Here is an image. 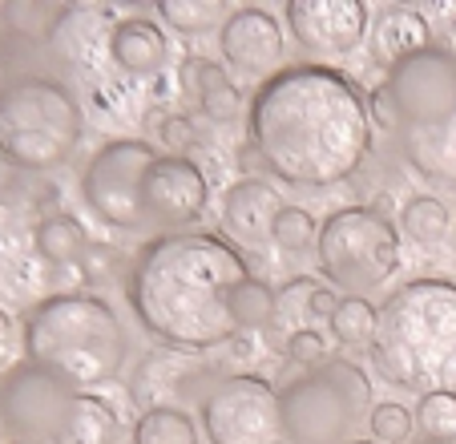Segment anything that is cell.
<instances>
[{"mask_svg":"<svg viewBox=\"0 0 456 444\" xmlns=\"http://www.w3.org/2000/svg\"><path fill=\"white\" fill-rule=\"evenodd\" d=\"M400 226L376 206H344L328 214L315 239V267L323 279L339 291H363L384 287L400 271Z\"/></svg>","mask_w":456,"mask_h":444,"instance_id":"30bf717a","label":"cell"},{"mask_svg":"<svg viewBox=\"0 0 456 444\" xmlns=\"http://www.w3.org/2000/svg\"><path fill=\"white\" fill-rule=\"evenodd\" d=\"M77 388L20 359L0 376V436L9 444H57Z\"/></svg>","mask_w":456,"mask_h":444,"instance_id":"7c38bea8","label":"cell"},{"mask_svg":"<svg viewBox=\"0 0 456 444\" xmlns=\"http://www.w3.org/2000/svg\"><path fill=\"white\" fill-rule=\"evenodd\" d=\"M126 303L162 348L215 351L275 324V291L223 234L182 231L129 259Z\"/></svg>","mask_w":456,"mask_h":444,"instance_id":"6da1fadb","label":"cell"},{"mask_svg":"<svg viewBox=\"0 0 456 444\" xmlns=\"http://www.w3.org/2000/svg\"><path fill=\"white\" fill-rule=\"evenodd\" d=\"M182 89H186L190 102H199V113L215 126H231L242 113V89L226 78V69L215 65L210 57H186L178 69Z\"/></svg>","mask_w":456,"mask_h":444,"instance_id":"d6986e66","label":"cell"},{"mask_svg":"<svg viewBox=\"0 0 456 444\" xmlns=\"http://www.w3.org/2000/svg\"><path fill=\"white\" fill-rule=\"evenodd\" d=\"M86 137V113L65 81L28 73L0 86V158L25 174L69 166Z\"/></svg>","mask_w":456,"mask_h":444,"instance_id":"52a82bcc","label":"cell"},{"mask_svg":"<svg viewBox=\"0 0 456 444\" xmlns=\"http://www.w3.org/2000/svg\"><path fill=\"white\" fill-rule=\"evenodd\" d=\"M25 348L17 335V324H12V316L4 308H0V376H9L12 367H17V351Z\"/></svg>","mask_w":456,"mask_h":444,"instance_id":"d6a6232c","label":"cell"},{"mask_svg":"<svg viewBox=\"0 0 456 444\" xmlns=\"http://www.w3.org/2000/svg\"><path fill=\"white\" fill-rule=\"evenodd\" d=\"M283 198L271 182L263 178H239L223 194V239H231L234 247H267L271 226H275Z\"/></svg>","mask_w":456,"mask_h":444,"instance_id":"2e32d148","label":"cell"},{"mask_svg":"<svg viewBox=\"0 0 456 444\" xmlns=\"http://www.w3.org/2000/svg\"><path fill=\"white\" fill-rule=\"evenodd\" d=\"M336 308H339V295H336V291L315 287V295H311V308H307V319H328V324H331Z\"/></svg>","mask_w":456,"mask_h":444,"instance_id":"836d02e7","label":"cell"},{"mask_svg":"<svg viewBox=\"0 0 456 444\" xmlns=\"http://www.w3.org/2000/svg\"><path fill=\"white\" fill-rule=\"evenodd\" d=\"M448 226H452L448 206L440 202V198H432V194L408 198L404 210H400V234H404V239H412L416 247H436V243H444L448 239Z\"/></svg>","mask_w":456,"mask_h":444,"instance_id":"7402d4cb","label":"cell"},{"mask_svg":"<svg viewBox=\"0 0 456 444\" xmlns=\"http://www.w3.org/2000/svg\"><path fill=\"white\" fill-rule=\"evenodd\" d=\"M368 41H371V61H376V65L396 69V65H404L408 57H416V53L432 49V29L416 9L387 4V9H379L376 17H371Z\"/></svg>","mask_w":456,"mask_h":444,"instance_id":"ac0fdd59","label":"cell"},{"mask_svg":"<svg viewBox=\"0 0 456 444\" xmlns=\"http://www.w3.org/2000/svg\"><path fill=\"white\" fill-rule=\"evenodd\" d=\"M283 359L291 367H319V364H328L331 359V348H328V340L315 332V327H295L291 335H287V343H283Z\"/></svg>","mask_w":456,"mask_h":444,"instance_id":"f1b7e54d","label":"cell"},{"mask_svg":"<svg viewBox=\"0 0 456 444\" xmlns=\"http://www.w3.org/2000/svg\"><path fill=\"white\" fill-rule=\"evenodd\" d=\"M158 142H162V154L186 158L194 150V121L182 118V113H162L158 121Z\"/></svg>","mask_w":456,"mask_h":444,"instance_id":"1f68e13d","label":"cell"},{"mask_svg":"<svg viewBox=\"0 0 456 444\" xmlns=\"http://www.w3.org/2000/svg\"><path fill=\"white\" fill-rule=\"evenodd\" d=\"M376 327H379V308H371L363 295H347L339 300L336 316H331V340L347 351H371V340H376Z\"/></svg>","mask_w":456,"mask_h":444,"instance_id":"603a6c76","label":"cell"},{"mask_svg":"<svg viewBox=\"0 0 456 444\" xmlns=\"http://www.w3.org/2000/svg\"><path fill=\"white\" fill-rule=\"evenodd\" d=\"M134 444H199V428L182 408H150L134 424Z\"/></svg>","mask_w":456,"mask_h":444,"instance_id":"d4e9b609","label":"cell"},{"mask_svg":"<svg viewBox=\"0 0 456 444\" xmlns=\"http://www.w3.org/2000/svg\"><path fill=\"white\" fill-rule=\"evenodd\" d=\"M368 110L408 170L436 186H456V49L432 45L387 69Z\"/></svg>","mask_w":456,"mask_h":444,"instance_id":"277c9868","label":"cell"},{"mask_svg":"<svg viewBox=\"0 0 456 444\" xmlns=\"http://www.w3.org/2000/svg\"><path fill=\"white\" fill-rule=\"evenodd\" d=\"M319 239V222L311 218V210H303V206H283L275 218V226H271V243H275L283 255H303L307 247H315Z\"/></svg>","mask_w":456,"mask_h":444,"instance_id":"4316f807","label":"cell"},{"mask_svg":"<svg viewBox=\"0 0 456 444\" xmlns=\"http://www.w3.org/2000/svg\"><path fill=\"white\" fill-rule=\"evenodd\" d=\"M61 12H65V9H45V4H9V9H4V21H9L12 33L53 37V29H57Z\"/></svg>","mask_w":456,"mask_h":444,"instance_id":"4dcf8cb0","label":"cell"},{"mask_svg":"<svg viewBox=\"0 0 456 444\" xmlns=\"http://www.w3.org/2000/svg\"><path fill=\"white\" fill-rule=\"evenodd\" d=\"M57 206V186L0 158V303L33 308L57 295L61 275L41 259L37 234Z\"/></svg>","mask_w":456,"mask_h":444,"instance_id":"ba28073f","label":"cell"},{"mask_svg":"<svg viewBox=\"0 0 456 444\" xmlns=\"http://www.w3.org/2000/svg\"><path fill=\"white\" fill-rule=\"evenodd\" d=\"M81 198L110 231L154 243L207 214L210 182L190 158L162 154L142 137H113L81 170Z\"/></svg>","mask_w":456,"mask_h":444,"instance_id":"3957f363","label":"cell"},{"mask_svg":"<svg viewBox=\"0 0 456 444\" xmlns=\"http://www.w3.org/2000/svg\"><path fill=\"white\" fill-rule=\"evenodd\" d=\"M210 444H287L279 388L258 372H234L215 380L199 404Z\"/></svg>","mask_w":456,"mask_h":444,"instance_id":"8fae6325","label":"cell"},{"mask_svg":"<svg viewBox=\"0 0 456 444\" xmlns=\"http://www.w3.org/2000/svg\"><path fill=\"white\" fill-rule=\"evenodd\" d=\"M37 247H41V259L57 275H77V271H86V255L94 251V243H89L86 226L69 210H53L41 222Z\"/></svg>","mask_w":456,"mask_h":444,"instance_id":"ffe728a7","label":"cell"},{"mask_svg":"<svg viewBox=\"0 0 456 444\" xmlns=\"http://www.w3.org/2000/svg\"><path fill=\"white\" fill-rule=\"evenodd\" d=\"M371 367L408 392H456V283L408 279L379 308Z\"/></svg>","mask_w":456,"mask_h":444,"instance_id":"5b68a950","label":"cell"},{"mask_svg":"<svg viewBox=\"0 0 456 444\" xmlns=\"http://www.w3.org/2000/svg\"><path fill=\"white\" fill-rule=\"evenodd\" d=\"M250 150L279 182L328 190L347 182L371 150V110L355 78L323 61L283 65L247 105Z\"/></svg>","mask_w":456,"mask_h":444,"instance_id":"7a4b0ae2","label":"cell"},{"mask_svg":"<svg viewBox=\"0 0 456 444\" xmlns=\"http://www.w3.org/2000/svg\"><path fill=\"white\" fill-rule=\"evenodd\" d=\"M315 287H319V283L307 279V275L283 283V287L275 291V324H299V319H307V308H311Z\"/></svg>","mask_w":456,"mask_h":444,"instance_id":"f546056e","label":"cell"},{"mask_svg":"<svg viewBox=\"0 0 456 444\" xmlns=\"http://www.w3.org/2000/svg\"><path fill=\"white\" fill-rule=\"evenodd\" d=\"M110 61L121 78L150 81L170 61V41L150 17H118L110 29Z\"/></svg>","mask_w":456,"mask_h":444,"instance_id":"e0dca14e","label":"cell"},{"mask_svg":"<svg viewBox=\"0 0 456 444\" xmlns=\"http://www.w3.org/2000/svg\"><path fill=\"white\" fill-rule=\"evenodd\" d=\"M25 359L77 392L102 388L121 376L129 359V332L97 291H57L33 303L20 319Z\"/></svg>","mask_w":456,"mask_h":444,"instance_id":"8992f818","label":"cell"},{"mask_svg":"<svg viewBox=\"0 0 456 444\" xmlns=\"http://www.w3.org/2000/svg\"><path fill=\"white\" fill-rule=\"evenodd\" d=\"M121 440V416L105 396L97 392H77L73 408L65 416L57 444H118Z\"/></svg>","mask_w":456,"mask_h":444,"instance_id":"44dd1931","label":"cell"},{"mask_svg":"<svg viewBox=\"0 0 456 444\" xmlns=\"http://www.w3.org/2000/svg\"><path fill=\"white\" fill-rule=\"evenodd\" d=\"M352 444H376V440H352Z\"/></svg>","mask_w":456,"mask_h":444,"instance_id":"e575fe53","label":"cell"},{"mask_svg":"<svg viewBox=\"0 0 456 444\" xmlns=\"http://www.w3.org/2000/svg\"><path fill=\"white\" fill-rule=\"evenodd\" d=\"M218 49H223L226 65H234L247 78H275L283 69V29L271 17L267 9H255V4H242L231 9V17L218 29Z\"/></svg>","mask_w":456,"mask_h":444,"instance_id":"9a60e30c","label":"cell"},{"mask_svg":"<svg viewBox=\"0 0 456 444\" xmlns=\"http://www.w3.org/2000/svg\"><path fill=\"white\" fill-rule=\"evenodd\" d=\"M287 29L311 57H347L368 41L363 0H287Z\"/></svg>","mask_w":456,"mask_h":444,"instance_id":"4fadbf2b","label":"cell"},{"mask_svg":"<svg viewBox=\"0 0 456 444\" xmlns=\"http://www.w3.org/2000/svg\"><path fill=\"white\" fill-rule=\"evenodd\" d=\"M368 432L376 444H408L416 432V416L404 408V404L387 400V404H376L368 416Z\"/></svg>","mask_w":456,"mask_h":444,"instance_id":"83f0119b","label":"cell"},{"mask_svg":"<svg viewBox=\"0 0 456 444\" xmlns=\"http://www.w3.org/2000/svg\"><path fill=\"white\" fill-rule=\"evenodd\" d=\"M412 416L424 444H456V392H420Z\"/></svg>","mask_w":456,"mask_h":444,"instance_id":"484cf974","label":"cell"},{"mask_svg":"<svg viewBox=\"0 0 456 444\" xmlns=\"http://www.w3.org/2000/svg\"><path fill=\"white\" fill-rule=\"evenodd\" d=\"M279 404L287 444H352L376 408L368 372L347 356L291 372V380L279 388Z\"/></svg>","mask_w":456,"mask_h":444,"instance_id":"9c48e42d","label":"cell"},{"mask_svg":"<svg viewBox=\"0 0 456 444\" xmlns=\"http://www.w3.org/2000/svg\"><path fill=\"white\" fill-rule=\"evenodd\" d=\"M215 388L210 367L199 364V356L174 348H154L150 356L138 359L134 376H129V400L142 412L150 408H182V404L199 400ZM186 412V408H182Z\"/></svg>","mask_w":456,"mask_h":444,"instance_id":"5bb4252c","label":"cell"},{"mask_svg":"<svg viewBox=\"0 0 456 444\" xmlns=\"http://www.w3.org/2000/svg\"><path fill=\"white\" fill-rule=\"evenodd\" d=\"M158 17L182 37H202L210 29H223L231 9L223 0H158Z\"/></svg>","mask_w":456,"mask_h":444,"instance_id":"cb8c5ba5","label":"cell"}]
</instances>
